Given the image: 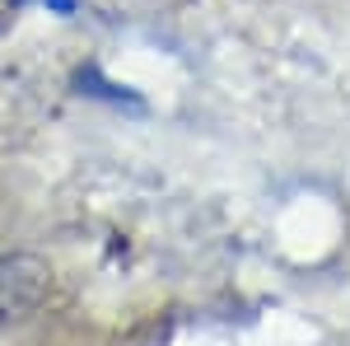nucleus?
<instances>
[{"label": "nucleus", "mask_w": 350, "mask_h": 346, "mask_svg": "<svg viewBox=\"0 0 350 346\" xmlns=\"http://www.w3.org/2000/svg\"><path fill=\"white\" fill-rule=\"evenodd\" d=\"M52 291V267L38 253H0V332L28 323Z\"/></svg>", "instance_id": "nucleus-1"}]
</instances>
